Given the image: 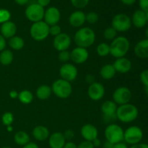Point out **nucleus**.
<instances>
[{
	"instance_id": "obj_1",
	"label": "nucleus",
	"mask_w": 148,
	"mask_h": 148,
	"mask_svg": "<svg viewBox=\"0 0 148 148\" xmlns=\"http://www.w3.org/2000/svg\"><path fill=\"white\" fill-rule=\"evenodd\" d=\"M74 40L78 47L87 49L95 43V33L90 27H81L75 33Z\"/></svg>"
},
{
	"instance_id": "obj_2",
	"label": "nucleus",
	"mask_w": 148,
	"mask_h": 148,
	"mask_svg": "<svg viewBox=\"0 0 148 148\" xmlns=\"http://www.w3.org/2000/svg\"><path fill=\"white\" fill-rule=\"evenodd\" d=\"M130 49V42L124 36H119L110 44V54L116 59L124 57Z\"/></svg>"
},
{
	"instance_id": "obj_3",
	"label": "nucleus",
	"mask_w": 148,
	"mask_h": 148,
	"mask_svg": "<svg viewBox=\"0 0 148 148\" xmlns=\"http://www.w3.org/2000/svg\"><path fill=\"white\" fill-rule=\"evenodd\" d=\"M139 115V110L137 106L132 103H127L121 105L117 108L116 116L117 119L123 123H131L135 121Z\"/></svg>"
},
{
	"instance_id": "obj_4",
	"label": "nucleus",
	"mask_w": 148,
	"mask_h": 148,
	"mask_svg": "<svg viewBox=\"0 0 148 148\" xmlns=\"http://www.w3.org/2000/svg\"><path fill=\"white\" fill-rule=\"evenodd\" d=\"M52 92L61 99H66L72 92V87L71 82L62 79L55 80L51 85Z\"/></svg>"
},
{
	"instance_id": "obj_5",
	"label": "nucleus",
	"mask_w": 148,
	"mask_h": 148,
	"mask_svg": "<svg viewBox=\"0 0 148 148\" xmlns=\"http://www.w3.org/2000/svg\"><path fill=\"white\" fill-rule=\"evenodd\" d=\"M124 131L120 126L116 124H111L106 128L104 134L106 141L115 145L124 141Z\"/></svg>"
},
{
	"instance_id": "obj_6",
	"label": "nucleus",
	"mask_w": 148,
	"mask_h": 148,
	"mask_svg": "<svg viewBox=\"0 0 148 148\" xmlns=\"http://www.w3.org/2000/svg\"><path fill=\"white\" fill-rule=\"evenodd\" d=\"M30 35L33 40L42 41L49 36V26L43 20L33 23L30 27Z\"/></svg>"
},
{
	"instance_id": "obj_7",
	"label": "nucleus",
	"mask_w": 148,
	"mask_h": 148,
	"mask_svg": "<svg viewBox=\"0 0 148 148\" xmlns=\"http://www.w3.org/2000/svg\"><path fill=\"white\" fill-rule=\"evenodd\" d=\"M131 18L124 13L117 14L113 17L111 21V27L117 32H127L132 27Z\"/></svg>"
},
{
	"instance_id": "obj_8",
	"label": "nucleus",
	"mask_w": 148,
	"mask_h": 148,
	"mask_svg": "<svg viewBox=\"0 0 148 148\" xmlns=\"http://www.w3.org/2000/svg\"><path fill=\"white\" fill-rule=\"evenodd\" d=\"M143 138V132L137 126H132L127 128L124 133V141L127 144L134 145L140 143Z\"/></svg>"
},
{
	"instance_id": "obj_9",
	"label": "nucleus",
	"mask_w": 148,
	"mask_h": 148,
	"mask_svg": "<svg viewBox=\"0 0 148 148\" xmlns=\"http://www.w3.org/2000/svg\"><path fill=\"white\" fill-rule=\"evenodd\" d=\"M25 14L26 18L30 22L37 23L43 20L45 10L38 3H34V4H30L26 8Z\"/></svg>"
},
{
	"instance_id": "obj_10",
	"label": "nucleus",
	"mask_w": 148,
	"mask_h": 148,
	"mask_svg": "<svg viewBox=\"0 0 148 148\" xmlns=\"http://www.w3.org/2000/svg\"><path fill=\"white\" fill-rule=\"evenodd\" d=\"M132 97L131 90L127 87L116 88L113 93V101L118 105H124L130 102Z\"/></svg>"
},
{
	"instance_id": "obj_11",
	"label": "nucleus",
	"mask_w": 148,
	"mask_h": 148,
	"mask_svg": "<svg viewBox=\"0 0 148 148\" xmlns=\"http://www.w3.org/2000/svg\"><path fill=\"white\" fill-rule=\"evenodd\" d=\"M78 75V70L76 66L70 63H65L59 69V75L61 79L71 82L75 80Z\"/></svg>"
},
{
	"instance_id": "obj_12",
	"label": "nucleus",
	"mask_w": 148,
	"mask_h": 148,
	"mask_svg": "<svg viewBox=\"0 0 148 148\" xmlns=\"http://www.w3.org/2000/svg\"><path fill=\"white\" fill-rule=\"evenodd\" d=\"M72 43L71 37L65 33H62L59 36L54 37L53 41V46L54 49L58 51L68 50Z\"/></svg>"
},
{
	"instance_id": "obj_13",
	"label": "nucleus",
	"mask_w": 148,
	"mask_h": 148,
	"mask_svg": "<svg viewBox=\"0 0 148 148\" xmlns=\"http://www.w3.org/2000/svg\"><path fill=\"white\" fill-rule=\"evenodd\" d=\"M89 98L94 101H101L105 95V88L100 82H93L90 84L88 90Z\"/></svg>"
},
{
	"instance_id": "obj_14",
	"label": "nucleus",
	"mask_w": 148,
	"mask_h": 148,
	"mask_svg": "<svg viewBox=\"0 0 148 148\" xmlns=\"http://www.w3.org/2000/svg\"><path fill=\"white\" fill-rule=\"evenodd\" d=\"M61 19V12L59 9L55 7H51L45 11L44 22L49 26L58 25Z\"/></svg>"
},
{
	"instance_id": "obj_15",
	"label": "nucleus",
	"mask_w": 148,
	"mask_h": 148,
	"mask_svg": "<svg viewBox=\"0 0 148 148\" xmlns=\"http://www.w3.org/2000/svg\"><path fill=\"white\" fill-rule=\"evenodd\" d=\"M89 57L87 49L82 47H76L70 52V59L77 64H82L88 60Z\"/></svg>"
},
{
	"instance_id": "obj_16",
	"label": "nucleus",
	"mask_w": 148,
	"mask_h": 148,
	"mask_svg": "<svg viewBox=\"0 0 148 148\" xmlns=\"http://www.w3.org/2000/svg\"><path fill=\"white\" fill-rule=\"evenodd\" d=\"M117 104L115 103L113 101H106L103 103L101 105V109L104 118L106 119H113L114 118L116 119V114L117 110Z\"/></svg>"
},
{
	"instance_id": "obj_17",
	"label": "nucleus",
	"mask_w": 148,
	"mask_h": 148,
	"mask_svg": "<svg viewBox=\"0 0 148 148\" xmlns=\"http://www.w3.org/2000/svg\"><path fill=\"white\" fill-rule=\"evenodd\" d=\"M80 133L83 139L86 141L92 142L98 138V130L96 127L91 124H86L81 128Z\"/></svg>"
},
{
	"instance_id": "obj_18",
	"label": "nucleus",
	"mask_w": 148,
	"mask_h": 148,
	"mask_svg": "<svg viewBox=\"0 0 148 148\" xmlns=\"http://www.w3.org/2000/svg\"><path fill=\"white\" fill-rule=\"evenodd\" d=\"M116 72L121 74H125L130 72L132 67V62L126 57L116 59V61L113 64Z\"/></svg>"
},
{
	"instance_id": "obj_19",
	"label": "nucleus",
	"mask_w": 148,
	"mask_h": 148,
	"mask_svg": "<svg viewBox=\"0 0 148 148\" xmlns=\"http://www.w3.org/2000/svg\"><path fill=\"white\" fill-rule=\"evenodd\" d=\"M69 24L74 27H80L86 22V14L80 10H77L70 14Z\"/></svg>"
},
{
	"instance_id": "obj_20",
	"label": "nucleus",
	"mask_w": 148,
	"mask_h": 148,
	"mask_svg": "<svg viewBox=\"0 0 148 148\" xmlns=\"http://www.w3.org/2000/svg\"><path fill=\"white\" fill-rule=\"evenodd\" d=\"M17 25L15 23L12 21H7L6 23L1 24L0 27V34L4 38H11L12 37L15 36L17 33Z\"/></svg>"
},
{
	"instance_id": "obj_21",
	"label": "nucleus",
	"mask_w": 148,
	"mask_h": 148,
	"mask_svg": "<svg viewBox=\"0 0 148 148\" xmlns=\"http://www.w3.org/2000/svg\"><path fill=\"white\" fill-rule=\"evenodd\" d=\"M66 143L64 134L59 132L53 133L49 137V145L50 148H63Z\"/></svg>"
},
{
	"instance_id": "obj_22",
	"label": "nucleus",
	"mask_w": 148,
	"mask_h": 148,
	"mask_svg": "<svg viewBox=\"0 0 148 148\" xmlns=\"http://www.w3.org/2000/svg\"><path fill=\"white\" fill-rule=\"evenodd\" d=\"M134 51L136 56L140 59H148V39L140 40L134 46Z\"/></svg>"
},
{
	"instance_id": "obj_23",
	"label": "nucleus",
	"mask_w": 148,
	"mask_h": 148,
	"mask_svg": "<svg viewBox=\"0 0 148 148\" xmlns=\"http://www.w3.org/2000/svg\"><path fill=\"white\" fill-rule=\"evenodd\" d=\"M132 24L137 28H143L147 24L146 13L141 10H137L132 17Z\"/></svg>"
},
{
	"instance_id": "obj_24",
	"label": "nucleus",
	"mask_w": 148,
	"mask_h": 148,
	"mask_svg": "<svg viewBox=\"0 0 148 148\" xmlns=\"http://www.w3.org/2000/svg\"><path fill=\"white\" fill-rule=\"evenodd\" d=\"M32 134L35 140L39 142H43L48 140L50 136L49 130H48L47 127L43 125H39L35 127L32 132Z\"/></svg>"
},
{
	"instance_id": "obj_25",
	"label": "nucleus",
	"mask_w": 148,
	"mask_h": 148,
	"mask_svg": "<svg viewBox=\"0 0 148 148\" xmlns=\"http://www.w3.org/2000/svg\"><path fill=\"white\" fill-rule=\"evenodd\" d=\"M52 93L51 88L48 85H40L36 90V97L39 100L41 101H46L50 98Z\"/></svg>"
},
{
	"instance_id": "obj_26",
	"label": "nucleus",
	"mask_w": 148,
	"mask_h": 148,
	"mask_svg": "<svg viewBox=\"0 0 148 148\" xmlns=\"http://www.w3.org/2000/svg\"><path fill=\"white\" fill-rule=\"evenodd\" d=\"M116 72L113 64H110L103 65L100 70V75L103 79L106 80H109L112 79L116 75Z\"/></svg>"
},
{
	"instance_id": "obj_27",
	"label": "nucleus",
	"mask_w": 148,
	"mask_h": 148,
	"mask_svg": "<svg viewBox=\"0 0 148 148\" xmlns=\"http://www.w3.org/2000/svg\"><path fill=\"white\" fill-rule=\"evenodd\" d=\"M30 136L24 131H19L14 136V141L20 146H25L30 143Z\"/></svg>"
},
{
	"instance_id": "obj_28",
	"label": "nucleus",
	"mask_w": 148,
	"mask_h": 148,
	"mask_svg": "<svg viewBox=\"0 0 148 148\" xmlns=\"http://www.w3.org/2000/svg\"><path fill=\"white\" fill-rule=\"evenodd\" d=\"M14 60V54L8 49H4L0 52V63L4 66H8L12 63Z\"/></svg>"
},
{
	"instance_id": "obj_29",
	"label": "nucleus",
	"mask_w": 148,
	"mask_h": 148,
	"mask_svg": "<svg viewBox=\"0 0 148 148\" xmlns=\"http://www.w3.org/2000/svg\"><path fill=\"white\" fill-rule=\"evenodd\" d=\"M8 43L10 47L15 51L21 50L25 46V41L23 38L17 36H14L10 38Z\"/></svg>"
},
{
	"instance_id": "obj_30",
	"label": "nucleus",
	"mask_w": 148,
	"mask_h": 148,
	"mask_svg": "<svg viewBox=\"0 0 148 148\" xmlns=\"http://www.w3.org/2000/svg\"><path fill=\"white\" fill-rule=\"evenodd\" d=\"M17 98L20 103L25 105H27L31 103L33 101V95L28 90H24L19 92Z\"/></svg>"
},
{
	"instance_id": "obj_31",
	"label": "nucleus",
	"mask_w": 148,
	"mask_h": 148,
	"mask_svg": "<svg viewBox=\"0 0 148 148\" xmlns=\"http://www.w3.org/2000/svg\"><path fill=\"white\" fill-rule=\"evenodd\" d=\"M96 51L98 56L105 57L110 54V45L106 43H101L96 48Z\"/></svg>"
},
{
	"instance_id": "obj_32",
	"label": "nucleus",
	"mask_w": 148,
	"mask_h": 148,
	"mask_svg": "<svg viewBox=\"0 0 148 148\" xmlns=\"http://www.w3.org/2000/svg\"><path fill=\"white\" fill-rule=\"evenodd\" d=\"M103 36L106 40L112 41L114 39H115L117 37V31L114 27H108L104 30Z\"/></svg>"
},
{
	"instance_id": "obj_33",
	"label": "nucleus",
	"mask_w": 148,
	"mask_h": 148,
	"mask_svg": "<svg viewBox=\"0 0 148 148\" xmlns=\"http://www.w3.org/2000/svg\"><path fill=\"white\" fill-rule=\"evenodd\" d=\"M1 121L4 125L9 127L11 126L14 121V115L11 112H6L1 116Z\"/></svg>"
},
{
	"instance_id": "obj_34",
	"label": "nucleus",
	"mask_w": 148,
	"mask_h": 148,
	"mask_svg": "<svg viewBox=\"0 0 148 148\" xmlns=\"http://www.w3.org/2000/svg\"><path fill=\"white\" fill-rule=\"evenodd\" d=\"M11 17V13L6 9H0V24L10 21Z\"/></svg>"
},
{
	"instance_id": "obj_35",
	"label": "nucleus",
	"mask_w": 148,
	"mask_h": 148,
	"mask_svg": "<svg viewBox=\"0 0 148 148\" xmlns=\"http://www.w3.org/2000/svg\"><path fill=\"white\" fill-rule=\"evenodd\" d=\"M98 14L95 12H90L86 14V22L89 24H95L98 21Z\"/></svg>"
},
{
	"instance_id": "obj_36",
	"label": "nucleus",
	"mask_w": 148,
	"mask_h": 148,
	"mask_svg": "<svg viewBox=\"0 0 148 148\" xmlns=\"http://www.w3.org/2000/svg\"><path fill=\"white\" fill-rule=\"evenodd\" d=\"M58 59L62 63H66L68 61L70 60V52L68 50L60 51L58 55Z\"/></svg>"
},
{
	"instance_id": "obj_37",
	"label": "nucleus",
	"mask_w": 148,
	"mask_h": 148,
	"mask_svg": "<svg viewBox=\"0 0 148 148\" xmlns=\"http://www.w3.org/2000/svg\"><path fill=\"white\" fill-rule=\"evenodd\" d=\"M71 3L77 9H82L86 7L89 3V0H70Z\"/></svg>"
},
{
	"instance_id": "obj_38",
	"label": "nucleus",
	"mask_w": 148,
	"mask_h": 148,
	"mask_svg": "<svg viewBox=\"0 0 148 148\" xmlns=\"http://www.w3.org/2000/svg\"><path fill=\"white\" fill-rule=\"evenodd\" d=\"M62 33V28H61L59 25L49 26V35H51V36L56 37V36H59Z\"/></svg>"
},
{
	"instance_id": "obj_39",
	"label": "nucleus",
	"mask_w": 148,
	"mask_h": 148,
	"mask_svg": "<svg viewBox=\"0 0 148 148\" xmlns=\"http://www.w3.org/2000/svg\"><path fill=\"white\" fill-rule=\"evenodd\" d=\"M140 79L145 88H148V69H145L140 73Z\"/></svg>"
},
{
	"instance_id": "obj_40",
	"label": "nucleus",
	"mask_w": 148,
	"mask_h": 148,
	"mask_svg": "<svg viewBox=\"0 0 148 148\" xmlns=\"http://www.w3.org/2000/svg\"><path fill=\"white\" fill-rule=\"evenodd\" d=\"M63 134H64V137L65 140H66H66H68V142L70 141V140H72V139L74 138V137H75V133H74V132L71 130H66Z\"/></svg>"
},
{
	"instance_id": "obj_41",
	"label": "nucleus",
	"mask_w": 148,
	"mask_h": 148,
	"mask_svg": "<svg viewBox=\"0 0 148 148\" xmlns=\"http://www.w3.org/2000/svg\"><path fill=\"white\" fill-rule=\"evenodd\" d=\"M139 5L140 10L144 11L145 12H148V0H139Z\"/></svg>"
},
{
	"instance_id": "obj_42",
	"label": "nucleus",
	"mask_w": 148,
	"mask_h": 148,
	"mask_svg": "<svg viewBox=\"0 0 148 148\" xmlns=\"http://www.w3.org/2000/svg\"><path fill=\"white\" fill-rule=\"evenodd\" d=\"M77 148H95V147H94L92 142L86 141V140H85V141L79 143V145H77Z\"/></svg>"
},
{
	"instance_id": "obj_43",
	"label": "nucleus",
	"mask_w": 148,
	"mask_h": 148,
	"mask_svg": "<svg viewBox=\"0 0 148 148\" xmlns=\"http://www.w3.org/2000/svg\"><path fill=\"white\" fill-rule=\"evenodd\" d=\"M7 46V42H6V38H4L1 34H0V52L4 50Z\"/></svg>"
},
{
	"instance_id": "obj_44",
	"label": "nucleus",
	"mask_w": 148,
	"mask_h": 148,
	"mask_svg": "<svg viewBox=\"0 0 148 148\" xmlns=\"http://www.w3.org/2000/svg\"><path fill=\"white\" fill-rule=\"evenodd\" d=\"M51 3V0H38V4L44 8L45 7H47Z\"/></svg>"
},
{
	"instance_id": "obj_45",
	"label": "nucleus",
	"mask_w": 148,
	"mask_h": 148,
	"mask_svg": "<svg viewBox=\"0 0 148 148\" xmlns=\"http://www.w3.org/2000/svg\"><path fill=\"white\" fill-rule=\"evenodd\" d=\"M63 148H77V145L75 143H74L73 142L69 141L65 143Z\"/></svg>"
},
{
	"instance_id": "obj_46",
	"label": "nucleus",
	"mask_w": 148,
	"mask_h": 148,
	"mask_svg": "<svg viewBox=\"0 0 148 148\" xmlns=\"http://www.w3.org/2000/svg\"><path fill=\"white\" fill-rule=\"evenodd\" d=\"M130 148H148V145L145 143H138V144L132 145Z\"/></svg>"
},
{
	"instance_id": "obj_47",
	"label": "nucleus",
	"mask_w": 148,
	"mask_h": 148,
	"mask_svg": "<svg viewBox=\"0 0 148 148\" xmlns=\"http://www.w3.org/2000/svg\"><path fill=\"white\" fill-rule=\"evenodd\" d=\"M85 79H86L87 82H88V83L90 85V84L93 83V82H95V77H94V76L92 75H88L86 77H85Z\"/></svg>"
},
{
	"instance_id": "obj_48",
	"label": "nucleus",
	"mask_w": 148,
	"mask_h": 148,
	"mask_svg": "<svg viewBox=\"0 0 148 148\" xmlns=\"http://www.w3.org/2000/svg\"><path fill=\"white\" fill-rule=\"evenodd\" d=\"M92 145H93L94 147H101V145H102L101 140L98 138L95 139L93 141H92Z\"/></svg>"
},
{
	"instance_id": "obj_49",
	"label": "nucleus",
	"mask_w": 148,
	"mask_h": 148,
	"mask_svg": "<svg viewBox=\"0 0 148 148\" xmlns=\"http://www.w3.org/2000/svg\"><path fill=\"white\" fill-rule=\"evenodd\" d=\"M23 148H39V147H38V145L36 144V143H31V142H30L28 144H27L26 145L23 146Z\"/></svg>"
},
{
	"instance_id": "obj_50",
	"label": "nucleus",
	"mask_w": 148,
	"mask_h": 148,
	"mask_svg": "<svg viewBox=\"0 0 148 148\" xmlns=\"http://www.w3.org/2000/svg\"><path fill=\"white\" fill-rule=\"evenodd\" d=\"M113 148H129L127 145L124 143H117V144H115L114 145V147Z\"/></svg>"
},
{
	"instance_id": "obj_51",
	"label": "nucleus",
	"mask_w": 148,
	"mask_h": 148,
	"mask_svg": "<svg viewBox=\"0 0 148 148\" xmlns=\"http://www.w3.org/2000/svg\"><path fill=\"white\" fill-rule=\"evenodd\" d=\"M136 1H137V0H121V1L123 3V4L128 6L134 4V3L136 2Z\"/></svg>"
},
{
	"instance_id": "obj_52",
	"label": "nucleus",
	"mask_w": 148,
	"mask_h": 148,
	"mask_svg": "<svg viewBox=\"0 0 148 148\" xmlns=\"http://www.w3.org/2000/svg\"><path fill=\"white\" fill-rule=\"evenodd\" d=\"M10 98H12V99H15V98H17V97H18V92H17L16 90L10 91Z\"/></svg>"
},
{
	"instance_id": "obj_53",
	"label": "nucleus",
	"mask_w": 148,
	"mask_h": 148,
	"mask_svg": "<svg viewBox=\"0 0 148 148\" xmlns=\"http://www.w3.org/2000/svg\"><path fill=\"white\" fill-rule=\"evenodd\" d=\"M114 145L112 144V143H109L108 141H106L103 143V148H113L114 147Z\"/></svg>"
},
{
	"instance_id": "obj_54",
	"label": "nucleus",
	"mask_w": 148,
	"mask_h": 148,
	"mask_svg": "<svg viewBox=\"0 0 148 148\" xmlns=\"http://www.w3.org/2000/svg\"><path fill=\"white\" fill-rule=\"evenodd\" d=\"M14 1L18 5H25V4H26L28 2L29 0H14Z\"/></svg>"
},
{
	"instance_id": "obj_55",
	"label": "nucleus",
	"mask_w": 148,
	"mask_h": 148,
	"mask_svg": "<svg viewBox=\"0 0 148 148\" xmlns=\"http://www.w3.org/2000/svg\"><path fill=\"white\" fill-rule=\"evenodd\" d=\"M145 36L147 38V39H148V27L146 28L145 30Z\"/></svg>"
},
{
	"instance_id": "obj_56",
	"label": "nucleus",
	"mask_w": 148,
	"mask_h": 148,
	"mask_svg": "<svg viewBox=\"0 0 148 148\" xmlns=\"http://www.w3.org/2000/svg\"><path fill=\"white\" fill-rule=\"evenodd\" d=\"M7 130H8V131H12V127L11 126H9V127H7Z\"/></svg>"
},
{
	"instance_id": "obj_57",
	"label": "nucleus",
	"mask_w": 148,
	"mask_h": 148,
	"mask_svg": "<svg viewBox=\"0 0 148 148\" xmlns=\"http://www.w3.org/2000/svg\"><path fill=\"white\" fill-rule=\"evenodd\" d=\"M146 13V18H147V23H148V12H147Z\"/></svg>"
},
{
	"instance_id": "obj_58",
	"label": "nucleus",
	"mask_w": 148,
	"mask_h": 148,
	"mask_svg": "<svg viewBox=\"0 0 148 148\" xmlns=\"http://www.w3.org/2000/svg\"><path fill=\"white\" fill-rule=\"evenodd\" d=\"M145 92H146V94H147V96L148 98V88H145Z\"/></svg>"
},
{
	"instance_id": "obj_59",
	"label": "nucleus",
	"mask_w": 148,
	"mask_h": 148,
	"mask_svg": "<svg viewBox=\"0 0 148 148\" xmlns=\"http://www.w3.org/2000/svg\"><path fill=\"white\" fill-rule=\"evenodd\" d=\"M2 148H11V147H2Z\"/></svg>"
}]
</instances>
